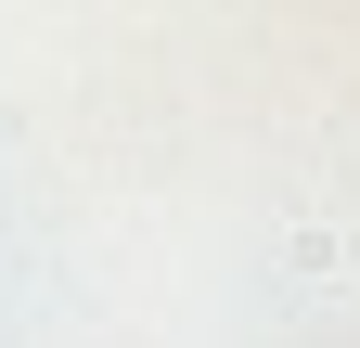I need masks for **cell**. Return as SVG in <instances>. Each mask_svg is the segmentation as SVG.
<instances>
[{"label": "cell", "instance_id": "6da1fadb", "mask_svg": "<svg viewBox=\"0 0 360 348\" xmlns=\"http://www.w3.org/2000/svg\"><path fill=\"white\" fill-rule=\"evenodd\" d=\"M296 271H309V284H347V232L309 220V232H296Z\"/></svg>", "mask_w": 360, "mask_h": 348}]
</instances>
